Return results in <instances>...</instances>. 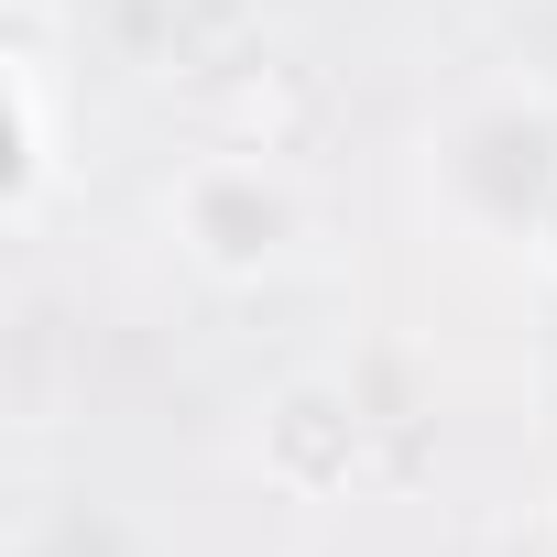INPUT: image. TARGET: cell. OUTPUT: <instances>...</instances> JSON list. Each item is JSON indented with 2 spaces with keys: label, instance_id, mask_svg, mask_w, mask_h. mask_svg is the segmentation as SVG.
Listing matches in <instances>:
<instances>
[{
  "label": "cell",
  "instance_id": "6da1fadb",
  "mask_svg": "<svg viewBox=\"0 0 557 557\" xmlns=\"http://www.w3.org/2000/svg\"><path fill=\"white\" fill-rule=\"evenodd\" d=\"M285 219H296V208H285V186H262V164H197V175H186V230H197V251L230 262V273L273 262Z\"/></svg>",
  "mask_w": 557,
  "mask_h": 557
},
{
  "label": "cell",
  "instance_id": "7a4b0ae2",
  "mask_svg": "<svg viewBox=\"0 0 557 557\" xmlns=\"http://www.w3.org/2000/svg\"><path fill=\"white\" fill-rule=\"evenodd\" d=\"M546 240H557V219H546Z\"/></svg>",
  "mask_w": 557,
  "mask_h": 557
}]
</instances>
